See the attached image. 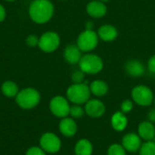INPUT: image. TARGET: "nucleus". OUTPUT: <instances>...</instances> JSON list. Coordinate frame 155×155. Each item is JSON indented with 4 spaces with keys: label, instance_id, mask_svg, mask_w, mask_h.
<instances>
[{
    "label": "nucleus",
    "instance_id": "obj_1",
    "mask_svg": "<svg viewBox=\"0 0 155 155\" xmlns=\"http://www.w3.org/2000/svg\"><path fill=\"white\" fill-rule=\"evenodd\" d=\"M54 13V6L50 0H34L28 8V15L33 22L43 25L49 22Z\"/></svg>",
    "mask_w": 155,
    "mask_h": 155
},
{
    "label": "nucleus",
    "instance_id": "obj_2",
    "mask_svg": "<svg viewBox=\"0 0 155 155\" xmlns=\"http://www.w3.org/2000/svg\"><path fill=\"white\" fill-rule=\"evenodd\" d=\"M16 104L24 110H31L36 107L41 101L40 93L33 87H26L18 92L15 97Z\"/></svg>",
    "mask_w": 155,
    "mask_h": 155
},
{
    "label": "nucleus",
    "instance_id": "obj_3",
    "mask_svg": "<svg viewBox=\"0 0 155 155\" xmlns=\"http://www.w3.org/2000/svg\"><path fill=\"white\" fill-rule=\"evenodd\" d=\"M91 96L89 85L86 83L73 84L66 90V98L74 104H85Z\"/></svg>",
    "mask_w": 155,
    "mask_h": 155
},
{
    "label": "nucleus",
    "instance_id": "obj_4",
    "mask_svg": "<svg viewBox=\"0 0 155 155\" xmlns=\"http://www.w3.org/2000/svg\"><path fill=\"white\" fill-rule=\"evenodd\" d=\"M78 64L80 70H82L85 74H99L104 68L103 59L99 55L91 53H86L83 55Z\"/></svg>",
    "mask_w": 155,
    "mask_h": 155
},
{
    "label": "nucleus",
    "instance_id": "obj_5",
    "mask_svg": "<svg viewBox=\"0 0 155 155\" xmlns=\"http://www.w3.org/2000/svg\"><path fill=\"white\" fill-rule=\"evenodd\" d=\"M99 43V36L94 30L85 29L77 37L76 45L83 53H90L96 48Z\"/></svg>",
    "mask_w": 155,
    "mask_h": 155
},
{
    "label": "nucleus",
    "instance_id": "obj_6",
    "mask_svg": "<svg viewBox=\"0 0 155 155\" xmlns=\"http://www.w3.org/2000/svg\"><path fill=\"white\" fill-rule=\"evenodd\" d=\"M60 36L54 31H48L41 35L39 37L38 47L41 51L46 54L53 53L57 50L60 45Z\"/></svg>",
    "mask_w": 155,
    "mask_h": 155
},
{
    "label": "nucleus",
    "instance_id": "obj_7",
    "mask_svg": "<svg viewBox=\"0 0 155 155\" xmlns=\"http://www.w3.org/2000/svg\"><path fill=\"white\" fill-rule=\"evenodd\" d=\"M132 99L135 104L141 106H149L154 101V95L151 88L146 85H137L133 88Z\"/></svg>",
    "mask_w": 155,
    "mask_h": 155
},
{
    "label": "nucleus",
    "instance_id": "obj_8",
    "mask_svg": "<svg viewBox=\"0 0 155 155\" xmlns=\"http://www.w3.org/2000/svg\"><path fill=\"white\" fill-rule=\"evenodd\" d=\"M70 107L68 99L62 95L54 96L49 103V109L52 114L61 119L69 115Z\"/></svg>",
    "mask_w": 155,
    "mask_h": 155
},
{
    "label": "nucleus",
    "instance_id": "obj_9",
    "mask_svg": "<svg viewBox=\"0 0 155 155\" xmlns=\"http://www.w3.org/2000/svg\"><path fill=\"white\" fill-rule=\"evenodd\" d=\"M39 146L46 153H56L62 147V142L55 134L46 132L41 135L39 139Z\"/></svg>",
    "mask_w": 155,
    "mask_h": 155
},
{
    "label": "nucleus",
    "instance_id": "obj_10",
    "mask_svg": "<svg viewBox=\"0 0 155 155\" xmlns=\"http://www.w3.org/2000/svg\"><path fill=\"white\" fill-rule=\"evenodd\" d=\"M84 112L90 117L98 118L105 113V105L98 99H89L85 103Z\"/></svg>",
    "mask_w": 155,
    "mask_h": 155
},
{
    "label": "nucleus",
    "instance_id": "obj_11",
    "mask_svg": "<svg viewBox=\"0 0 155 155\" xmlns=\"http://www.w3.org/2000/svg\"><path fill=\"white\" fill-rule=\"evenodd\" d=\"M122 145L126 152L135 153L139 151L142 146V139L138 134L129 133L124 136L122 140Z\"/></svg>",
    "mask_w": 155,
    "mask_h": 155
},
{
    "label": "nucleus",
    "instance_id": "obj_12",
    "mask_svg": "<svg viewBox=\"0 0 155 155\" xmlns=\"http://www.w3.org/2000/svg\"><path fill=\"white\" fill-rule=\"evenodd\" d=\"M86 12L91 17L101 18L106 15L107 6L100 0H92L86 5Z\"/></svg>",
    "mask_w": 155,
    "mask_h": 155
},
{
    "label": "nucleus",
    "instance_id": "obj_13",
    "mask_svg": "<svg viewBox=\"0 0 155 155\" xmlns=\"http://www.w3.org/2000/svg\"><path fill=\"white\" fill-rule=\"evenodd\" d=\"M59 132L65 137H73L77 132V124L74 118H62L59 123Z\"/></svg>",
    "mask_w": 155,
    "mask_h": 155
},
{
    "label": "nucleus",
    "instance_id": "obj_14",
    "mask_svg": "<svg viewBox=\"0 0 155 155\" xmlns=\"http://www.w3.org/2000/svg\"><path fill=\"white\" fill-rule=\"evenodd\" d=\"M82 51L79 49V47L76 45L70 44L68 45L64 51V60L71 64H78L79 61L82 58Z\"/></svg>",
    "mask_w": 155,
    "mask_h": 155
},
{
    "label": "nucleus",
    "instance_id": "obj_15",
    "mask_svg": "<svg viewBox=\"0 0 155 155\" xmlns=\"http://www.w3.org/2000/svg\"><path fill=\"white\" fill-rule=\"evenodd\" d=\"M124 70L129 75L133 77L143 76L145 73V67L143 64L135 59L127 61L124 64Z\"/></svg>",
    "mask_w": 155,
    "mask_h": 155
},
{
    "label": "nucleus",
    "instance_id": "obj_16",
    "mask_svg": "<svg viewBox=\"0 0 155 155\" xmlns=\"http://www.w3.org/2000/svg\"><path fill=\"white\" fill-rule=\"evenodd\" d=\"M97 35L99 36V39L104 42H112L117 38L118 31L116 27L112 25H104L99 27Z\"/></svg>",
    "mask_w": 155,
    "mask_h": 155
},
{
    "label": "nucleus",
    "instance_id": "obj_17",
    "mask_svg": "<svg viewBox=\"0 0 155 155\" xmlns=\"http://www.w3.org/2000/svg\"><path fill=\"white\" fill-rule=\"evenodd\" d=\"M138 134L141 139L148 142L152 141L155 137V127L150 121H144L138 126Z\"/></svg>",
    "mask_w": 155,
    "mask_h": 155
},
{
    "label": "nucleus",
    "instance_id": "obj_18",
    "mask_svg": "<svg viewBox=\"0 0 155 155\" xmlns=\"http://www.w3.org/2000/svg\"><path fill=\"white\" fill-rule=\"evenodd\" d=\"M111 124L115 131L123 132L128 124V120L125 116V114L123 112H115L112 116Z\"/></svg>",
    "mask_w": 155,
    "mask_h": 155
},
{
    "label": "nucleus",
    "instance_id": "obj_19",
    "mask_svg": "<svg viewBox=\"0 0 155 155\" xmlns=\"http://www.w3.org/2000/svg\"><path fill=\"white\" fill-rule=\"evenodd\" d=\"M93 151V144L87 139H80L74 145L75 155H92Z\"/></svg>",
    "mask_w": 155,
    "mask_h": 155
},
{
    "label": "nucleus",
    "instance_id": "obj_20",
    "mask_svg": "<svg viewBox=\"0 0 155 155\" xmlns=\"http://www.w3.org/2000/svg\"><path fill=\"white\" fill-rule=\"evenodd\" d=\"M89 87H90L91 94H93L94 95H95L97 97H101V96L105 95L109 90L108 84L103 80L93 81Z\"/></svg>",
    "mask_w": 155,
    "mask_h": 155
},
{
    "label": "nucleus",
    "instance_id": "obj_21",
    "mask_svg": "<svg viewBox=\"0 0 155 155\" xmlns=\"http://www.w3.org/2000/svg\"><path fill=\"white\" fill-rule=\"evenodd\" d=\"M19 91L20 90L18 88V85L14 81H11V80L5 81L2 84V85H1V92H2V94L5 97H8V98L15 97Z\"/></svg>",
    "mask_w": 155,
    "mask_h": 155
},
{
    "label": "nucleus",
    "instance_id": "obj_22",
    "mask_svg": "<svg viewBox=\"0 0 155 155\" xmlns=\"http://www.w3.org/2000/svg\"><path fill=\"white\" fill-rule=\"evenodd\" d=\"M139 153L140 155H155V143L148 141L142 143Z\"/></svg>",
    "mask_w": 155,
    "mask_h": 155
},
{
    "label": "nucleus",
    "instance_id": "obj_23",
    "mask_svg": "<svg viewBox=\"0 0 155 155\" xmlns=\"http://www.w3.org/2000/svg\"><path fill=\"white\" fill-rule=\"evenodd\" d=\"M84 114H85L84 108H83L80 104H74L70 107L69 115H71L72 118H74V119L81 118Z\"/></svg>",
    "mask_w": 155,
    "mask_h": 155
},
{
    "label": "nucleus",
    "instance_id": "obj_24",
    "mask_svg": "<svg viewBox=\"0 0 155 155\" xmlns=\"http://www.w3.org/2000/svg\"><path fill=\"white\" fill-rule=\"evenodd\" d=\"M107 155H126V151L123 147V145H120L118 143H114L109 146Z\"/></svg>",
    "mask_w": 155,
    "mask_h": 155
},
{
    "label": "nucleus",
    "instance_id": "obj_25",
    "mask_svg": "<svg viewBox=\"0 0 155 155\" xmlns=\"http://www.w3.org/2000/svg\"><path fill=\"white\" fill-rule=\"evenodd\" d=\"M84 77L85 74L82 70H76L72 74V81L73 84H82L84 83Z\"/></svg>",
    "mask_w": 155,
    "mask_h": 155
},
{
    "label": "nucleus",
    "instance_id": "obj_26",
    "mask_svg": "<svg viewBox=\"0 0 155 155\" xmlns=\"http://www.w3.org/2000/svg\"><path fill=\"white\" fill-rule=\"evenodd\" d=\"M25 155H46V153L40 146H32L27 149Z\"/></svg>",
    "mask_w": 155,
    "mask_h": 155
},
{
    "label": "nucleus",
    "instance_id": "obj_27",
    "mask_svg": "<svg viewBox=\"0 0 155 155\" xmlns=\"http://www.w3.org/2000/svg\"><path fill=\"white\" fill-rule=\"evenodd\" d=\"M38 42H39V37H37V35H29L25 38V44L30 47L38 46Z\"/></svg>",
    "mask_w": 155,
    "mask_h": 155
},
{
    "label": "nucleus",
    "instance_id": "obj_28",
    "mask_svg": "<svg viewBox=\"0 0 155 155\" xmlns=\"http://www.w3.org/2000/svg\"><path fill=\"white\" fill-rule=\"evenodd\" d=\"M134 104L131 100H124L121 104V112L124 114H128L133 110Z\"/></svg>",
    "mask_w": 155,
    "mask_h": 155
},
{
    "label": "nucleus",
    "instance_id": "obj_29",
    "mask_svg": "<svg viewBox=\"0 0 155 155\" xmlns=\"http://www.w3.org/2000/svg\"><path fill=\"white\" fill-rule=\"evenodd\" d=\"M147 68L149 70L150 73L152 74H155V54L152 55L147 63Z\"/></svg>",
    "mask_w": 155,
    "mask_h": 155
},
{
    "label": "nucleus",
    "instance_id": "obj_30",
    "mask_svg": "<svg viewBox=\"0 0 155 155\" xmlns=\"http://www.w3.org/2000/svg\"><path fill=\"white\" fill-rule=\"evenodd\" d=\"M6 17V11L3 5L0 4V23H2Z\"/></svg>",
    "mask_w": 155,
    "mask_h": 155
},
{
    "label": "nucleus",
    "instance_id": "obj_31",
    "mask_svg": "<svg viewBox=\"0 0 155 155\" xmlns=\"http://www.w3.org/2000/svg\"><path fill=\"white\" fill-rule=\"evenodd\" d=\"M148 119L151 123L155 124V108L150 110V112L148 114Z\"/></svg>",
    "mask_w": 155,
    "mask_h": 155
},
{
    "label": "nucleus",
    "instance_id": "obj_32",
    "mask_svg": "<svg viewBox=\"0 0 155 155\" xmlns=\"http://www.w3.org/2000/svg\"><path fill=\"white\" fill-rule=\"evenodd\" d=\"M85 29L88 30H94V23L92 21H87L85 23Z\"/></svg>",
    "mask_w": 155,
    "mask_h": 155
},
{
    "label": "nucleus",
    "instance_id": "obj_33",
    "mask_svg": "<svg viewBox=\"0 0 155 155\" xmlns=\"http://www.w3.org/2000/svg\"><path fill=\"white\" fill-rule=\"evenodd\" d=\"M101 2H103V3H107V2H109L110 0H100Z\"/></svg>",
    "mask_w": 155,
    "mask_h": 155
},
{
    "label": "nucleus",
    "instance_id": "obj_34",
    "mask_svg": "<svg viewBox=\"0 0 155 155\" xmlns=\"http://www.w3.org/2000/svg\"><path fill=\"white\" fill-rule=\"evenodd\" d=\"M5 1H6V2H14L15 0H5Z\"/></svg>",
    "mask_w": 155,
    "mask_h": 155
},
{
    "label": "nucleus",
    "instance_id": "obj_35",
    "mask_svg": "<svg viewBox=\"0 0 155 155\" xmlns=\"http://www.w3.org/2000/svg\"><path fill=\"white\" fill-rule=\"evenodd\" d=\"M59 1H65V0H59Z\"/></svg>",
    "mask_w": 155,
    "mask_h": 155
},
{
    "label": "nucleus",
    "instance_id": "obj_36",
    "mask_svg": "<svg viewBox=\"0 0 155 155\" xmlns=\"http://www.w3.org/2000/svg\"><path fill=\"white\" fill-rule=\"evenodd\" d=\"M153 102H154V104H155V97H154V101H153Z\"/></svg>",
    "mask_w": 155,
    "mask_h": 155
}]
</instances>
